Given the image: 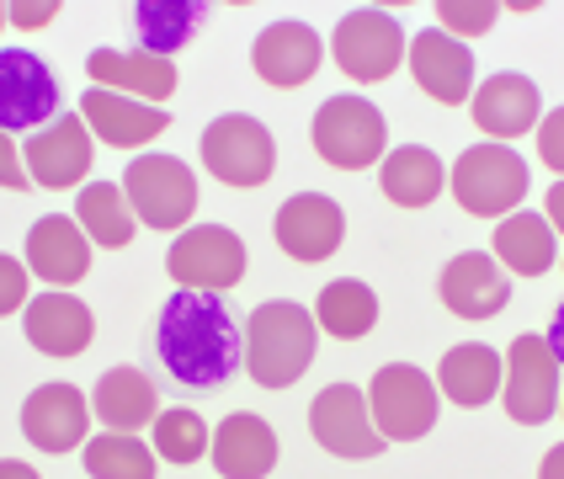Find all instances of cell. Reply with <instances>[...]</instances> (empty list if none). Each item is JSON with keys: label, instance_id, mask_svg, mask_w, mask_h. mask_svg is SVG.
Returning a JSON list of instances; mask_svg holds the SVG:
<instances>
[{"label": "cell", "instance_id": "cell-1", "mask_svg": "<svg viewBox=\"0 0 564 479\" xmlns=\"http://www.w3.org/2000/svg\"><path fill=\"white\" fill-rule=\"evenodd\" d=\"M160 341V362L165 373L187 389H219L240 373L246 362V336H240V319L224 309L219 293H192L176 287L160 309L155 325Z\"/></svg>", "mask_w": 564, "mask_h": 479}, {"label": "cell", "instance_id": "cell-2", "mask_svg": "<svg viewBox=\"0 0 564 479\" xmlns=\"http://www.w3.org/2000/svg\"><path fill=\"white\" fill-rule=\"evenodd\" d=\"M314 341H319V325L310 309H299L293 298H272L246 319V373L261 389H288L310 373Z\"/></svg>", "mask_w": 564, "mask_h": 479}, {"label": "cell", "instance_id": "cell-3", "mask_svg": "<svg viewBox=\"0 0 564 479\" xmlns=\"http://www.w3.org/2000/svg\"><path fill=\"white\" fill-rule=\"evenodd\" d=\"M368 411L383 443H421L442 411V389L432 373H421L415 362H389L373 373L368 389Z\"/></svg>", "mask_w": 564, "mask_h": 479}, {"label": "cell", "instance_id": "cell-4", "mask_svg": "<svg viewBox=\"0 0 564 479\" xmlns=\"http://www.w3.org/2000/svg\"><path fill=\"white\" fill-rule=\"evenodd\" d=\"M314 150L336 171H368L389 155V123L368 96H330L314 112Z\"/></svg>", "mask_w": 564, "mask_h": 479}, {"label": "cell", "instance_id": "cell-5", "mask_svg": "<svg viewBox=\"0 0 564 479\" xmlns=\"http://www.w3.org/2000/svg\"><path fill=\"white\" fill-rule=\"evenodd\" d=\"M453 197L474 219H501L528 197V160L511 144H469L453 160Z\"/></svg>", "mask_w": 564, "mask_h": 479}, {"label": "cell", "instance_id": "cell-6", "mask_svg": "<svg viewBox=\"0 0 564 479\" xmlns=\"http://www.w3.org/2000/svg\"><path fill=\"white\" fill-rule=\"evenodd\" d=\"M123 197L133 219L150 229H187L197 214V176L176 155H139L123 171Z\"/></svg>", "mask_w": 564, "mask_h": 479}, {"label": "cell", "instance_id": "cell-7", "mask_svg": "<svg viewBox=\"0 0 564 479\" xmlns=\"http://www.w3.org/2000/svg\"><path fill=\"white\" fill-rule=\"evenodd\" d=\"M203 165L224 187H261V182H272L278 144H272L267 123H256L251 112H224L203 128Z\"/></svg>", "mask_w": 564, "mask_h": 479}, {"label": "cell", "instance_id": "cell-8", "mask_svg": "<svg viewBox=\"0 0 564 479\" xmlns=\"http://www.w3.org/2000/svg\"><path fill=\"white\" fill-rule=\"evenodd\" d=\"M165 272L192 293H224L246 277V246L224 224H187L165 251Z\"/></svg>", "mask_w": 564, "mask_h": 479}, {"label": "cell", "instance_id": "cell-9", "mask_svg": "<svg viewBox=\"0 0 564 479\" xmlns=\"http://www.w3.org/2000/svg\"><path fill=\"white\" fill-rule=\"evenodd\" d=\"M330 54L351 80L373 86V80H389L400 59H405V28L389 17V11H346L336 32H330Z\"/></svg>", "mask_w": 564, "mask_h": 479}, {"label": "cell", "instance_id": "cell-10", "mask_svg": "<svg viewBox=\"0 0 564 479\" xmlns=\"http://www.w3.org/2000/svg\"><path fill=\"white\" fill-rule=\"evenodd\" d=\"M560 362L543 336H517L506 351V379H501V405L517 426H543L560 411Z\"/></svg>", "mask_w": 564, "mask_h": 479}, {"label": "cell", "instance_id": "cell-11", "mask_svg": "<svg viewBox=\"0 0 564 479\" xmlns=\"http://www.w3.org/2000/svg\"><path fill=\"white\" fill-rule=\"evenodd\" d=\"M310 437L325 453H336V458H351V464H362V458H378L383 453V437H378L373 426V411H368V394L357 389V383H330V389H319L310 405Z\"/></svg>", "mask_w": 564, "mask_h": 479}, {"label": "cell", "instance_id": "cell-12", "mask_svg": "<svg viewBox=\"0 0 564 479\" xmlns=\"http://www.w3.org/2000/svg\"><path fill=\"white\" fill-rule=\"evenodd\" d=\"M59 118V80L28 48H0V128L37 133Z\"/></svg>", "mask_w": 564, "mask_h": 479}, {"label": "cell", "instance_id": "cell-13", "mask_svg": "<svg viewBox=\"0 0 564 479\" xmlns=\"http://www.w3.org/2000/svg\"><path fill=\"white\" fill-rule=\"evenodd\" d=\"M91 155H96V139L80 112H59L48 128H37L22 150V165H28L32 187H48V192H64L75 182H86L91 171Z\"/></svg>", "mask_w": 564, "mask_h": 479}, {"label": "cell", "instance_id": "cell-14", "mask_svg": "<svg viewBox=\"0 0 564 479\" xmlns=\"http://www.w3.org/2000/svg\"><path fill=\"white\" fill-rule=\"evenodd\" d=\"M272 235H278V246L293 261H325V255L341 251V235H346V214L336 197H325V192H299V197H288L278 208V219H272Z\"/></svg>", "mask_w": 564, "mask_h": 479}, {"label": "cell", "instance_id": "cell-15", "mask_svg": "<svg viewBox=\"0 0 564 479\" xmlns=\"http://www.w3.org/2000/svg\"><path fill=\"white\" fill-rule=\"evenodd\" d=\"M437 293L458 319H490V315H501L506 309L511 277H506V266L490 251H464V255H453V261L442 266Z\"/></svg>", "mask_w": 564, "mask_h": 479}, {"label": "cell", "instance_id": "cell-16", "mask_svg": "<svg viewBox=\"0 0 564 479\" xmlns=\"http://www.w3.org/2000/svg\"><path fill=\"white\" fill-rule=\"evenodd\" d=\"M22 432L43 453H69L91 432V405H86V394L75 383H43L22 405Z\"/></svg>", "mask_w": 564, "mask_h": 479}, {"label": "cell", "instance_id": "cell-17", "mask_svg": "<svg viewBox=\"0 0 564 479\" xmlns=\"http://www.w3.org/2000/svg\"><path fill=\"white\" fill-rule=\"evenodd\" d=\"M80 118L91 128V139L101 144H112V150H139V144H150L160 139L165 128H171V112L165 107H150V101H133V96H118V91H91L80 96Z\"/></svg>", "mask_w": 564, "mask_h": 479}, {"label": "cell", "instance_id": "cell-18", "mask_svg": "<svg viewBox=\"0 0 564 479\" xmlns=\"http://www.w3.org/2000/svg\"><path fill=\"white\" fill-rule=\"evenodd\" d=\"M28 272L48 287H75L91 272V240L69 214H48L28 229Z\"/></svg>", "mask_w": 564, "mask_h": 479}, {"label": "cell", "instance_id": "cell-19", "mask_svg": "<svg viewBox=\"0 0 564 479\" xmlns=\"http://www.w3.org/2000/svg\"><path fill=\"white\" fill-rule=\"evenodd\" d=\"M319 32L310 22H272V28H261V37L251 43V64L256 75L267 80V86H278V91H293V86H304L314 80V69H319Z\"/></svg>", "mask_w": 564, "mask_h": 479}, {"label": "cell", "instance_id": "cell-20", "mask_svg": "<svg viewBox=\"0 0 564 479\" xmlns=\"http://www.w3.org/2000/svg\"><path fill=\"white\" fill-rule=\"evenodd\" d=\"M410 69H415L421 91L432 96V101L458 107V101L474 96V54L458 37H447L442 28H426L410 37Z\"/></svg>", "mask_w": 564, "mask_h": 479}, {"label": "cell", "instance_id": "cell-21", "mask_svg": "<svg viewBox=\"0 0 564 479\" xmlns=\"http://www.w3.org/2000/svg\"><path fill=\"white\" fill-rule=\"evenodd\" d=\"M469 101H474V123H479V133H490V144H496V139H522V133H533L538 112H543L538 80L517 75V69L490 75Z\"/></svg>", "mask_w": 564, "mask_h": 479}, {"label": "cell", "instance_id": "cell-22", "mask_svg": "<svg viewBox=\"0 0 564 479\" xmlns=\"http://www.w3.org/2000/svg\"><path fill=\"white\" fill-rule=\"evenodd\" d=\"M22 325H28V341L43 357H80L96 336L91 309L75 293H64V287H48V293L28 298V319Z\"/></svg>", "mask_w": 564, "mask_h": 479}, {"label": "cell", "instance_id": "cell-23", "mask_svg": "<svg viewBox=\"0 0 564 479\" xmlns=\"http://www.w3.org/2000/svg\"><path fill=\"white\" fill-rule=\"evenodd\" d=\"M86 75L91 86L101 91H118V96H133V101H150L160 107L165 96L176 91V64L160 59V54H123V48H96L86 54Z\"/></svg>", "mask_w": 564, "mask_h": 479}, {"label": "cell", "instance_id": "cell-24", "mask_svg": "<svg viewBox=\"0 0 564 479\" xmlns=\"http://www.w3.org/2000/svg\"><path fill=\"white\" fill-rule=\"evenodd\" d=\"M208 453H214L219 479H267L278 469V437H272V426L251 411L224 415Z\"/></svg>", "mask_w": 564, "mask_h": 479}, {"label": "cell", "instance_id": "cell-25", "mask_svg": "<svg viewBox=\"0 0 564 479\" xmlns=\"http://www.w3.org/2000/svg\"><path fill=\"white\" fill-rule=\"evenodd\" d=\"M91 411H96V421H101L107 432H123V437H133V432L155 426L160 394H155V383L144 379L139 368H107V373L96 379Z\"/></svg>", "mask_w": 564, "mask_h": 479}, {"label": "cell", "instance_id": "cell-26", "mask_svg": "<svg viewBox=\"0 0 564 479\" xmlns=\"http://www.w3.org/2000/svg\"><path fill=\"white\" fill-rule=\"evenodd\" d=\"M501 379H506V357L496 347H485V341L453 347L437 368V389L453 400V405H464V411L490 405V400L501 394Z\"/></svg>", "mask_w": 564, "mask_h": 479}, {"label": "cell", "instance_id": "cell-27", "mask_svg": "<svg viewBox=\"0 0 564 479\" xmlns=\"http://www.w3.org/2000/svg\"><path fill=\"white\" fill-rule=\"evenodd\" d=\"M208 0H139L133 6V32H139V48L171 59L176 48H187L192 37L208 22Z\"/></svg>", "mask_w": 564, "mask_h": 479}, {"label": "cell", "instance_id": "cell-28", "mask_svg": "<svg viewBox=\"0 0 564 479\" xmlns=\"http://www.w3.org/2000/svg\"><path fill=\"white\" fill-rule=\"evenodd\" d=\"M378 182H383V197H389V203H400V208H426V203L442 197L447 171H442L437 150H426V144H400V150L383 155Z\"/></svg>", "mask_w": 564, "mask_h": 479}, {"label": "cell", "instance_id": "cell-29", "mask_svg": "<svg viewBox=\"0 0 564 479\" xmlns=\"http://www.w3.org/2000/svg\"><path fill=\"white\" fill-rule=\"evenodd\" d=\"M314 325L336 341H362L378 325V293L368 283H357V277H336L314 298Z\"/></svg>", "mask_w": 564, "mask_h": 479}, {"label": "cell", "instance_id": "cell-30", "mask_svg": "<svg viewBox=\"0 0 564 479\" xmlns=\"http://www.w3.org/2000/svg\"><path fill=\"white\" fill-rule=\"evenodd\" d=\"M496 261L506 272H522V277H543L554 266V224L543 214H506L496 224Z\"/></svg>", "mask_w": 564, "mask_h": 479}, {"label": "cell", "instance_id": "cell-31", "mask_svg": "<svg viewBox=\"0 0 564 479\" xmlns=\"http://www.w3.org/2000/svg\"><path fill=\"white\" fill-rule=\"evenodd\" d=\"M75 224L86 229L91 246H107V251H123L128 240L139 235V219H133V208H128V197L118 182L80 187V197H75Z\"/></svg>", "mask_w": 564, "mask_h": 479}, {"label": "cell", "instance_id": "cell-32", "mask_svg": "<svg viewBox=\"0 0 564 479\" xmlns=\"http://www.w3.org/2000/svg\"><path fill=\"white\" fill-rule=\"evenodd\" d=\"M86 475L91 479H155V447L123 437V432H107L86 443Z\"/></svg>", "mask_w": 564, "mask_h": 479}, {"label": "cell", "instance_id": "cell-33", "mask_svg": "<svg viewBox=\"0 0 564 479\" xmlns=\"http://www.w3.org/2000/svg\"><path fill=\"white\" fill-rule=\"evenodd\" d=\"M208 443H214V432L187 405L155 415V458H165V464H197L208 453Z\"/></svg>", "mask_w": 564, "mask_h": 479}, {"label": "cell", "instance_id": "cell-34", "mask_svg": "<svg viewBox=\"0 0 564 479\" xmlns=\"http://www.w3.org/2000/svg\"><path fill=\"white\" fill-rule=\"evenodd\" d=\"M496 17H501V6L496 0H442L437 6V28L447 37H479V32L496 28Z\"/></svg>", "mask_w": 564, "mask_h": 479}, {"label": "cell", "instance_id": "cell-35", "mask_svg": "<svg viewBox=\"0 0 564 479\" xmlns=\"http://www.w3.org/2000/svg\"><path fill=\"white\" fill-rule=\"evenodd\" d=\"M28 304V266L0 251V315H17Z\"/></svg>", "mask_w": 564, "mask_h": 479}, {"label": "cell", "instance_id": "cell-36", "mask_svg": "<svg viewBox=\"0 0 564 479\" xmlns=\"http://www.w3.org/2000/svg\"><path fill=\"white\" fill-rule=\"evenodd\" d=\"M538 155L549 171H560L564 176V107H554L543 123H538Z\"/></svg>", "mask_w": 564, "mask_h": 479}, {"label": "cell", "instance_id": "cell-37", "mask_svg": "<svg viewBox=\"0 0 564 479\" xmlns=\"http://www.w3.org/2000/svg\"><path fill=\"white\" fill-rule=\"evenodd\" d=\"M0 187H11V192H28L32 187V176H28V165H22V150H17V139L0 128Z\"/></svg>", "mask_w": 564, "mask_h": 479}, {"label": "cell", "instance_id": "cell-38", "mask_svg": "<svg viewBox=\"0 0 564 479\" xmlns=\"http://www.w3.org/2000/svg\"><path fill=\"white\" fill-rule=\"evenodd\" d=\"M59 11H64L59 0H17V6H6V22H17V28H48Z\"/></svg>", "mask_w": 564, "mask_h": 479}, {"label": "cell", "instance_id": "cell-39", "mask_svg": "<svg viewBox=\"0 0 564 479\" xmlns=\"http://www.w3.org/2000/svg\"><path fill=\"white\" fill-rule=\"evenodd\" d=\"M543 219L554 224V235H564V182L549 187V197H543Z\"/></svg>", "mask_w": 564, "mask_h": 479}, {"label": "cell", "instance_id": "cell-40", "mask_svg": "<svg viewBox=\"0 0 564 479\" xmlns=\"http://www.w3.org/2000/svg\"><path fill=\"white\" fill-rule=\"evenodd\" d=\"M543 341H549V351H554V362L564 368V304L554 309V325H549V336H543Z\"/></svg>", "mask_w": 564, "mask_h": 479}, {"label": "cell", "instance_id": "cell-41", "mask_svg": "<svg viewBox=\"0 0 564 479\" xmlns=\"http://www.w3.org/2000/svg\"><path fill=\"white\" fill-rule=\"evenodd\" d=\"M0 479H43L32 464H22V458H0Z\"/></svg>", "mask_w": 564, "mask_h": 479}, {"label": "cell", "instance_id": "cell-42", "mask_svg": "<svg viewBox=\"0 0 564 479\" xmlns=\"http://www.w3.org/2000/svg\"><path fill=\"white\" fill-rule=\"evenodd\" d=\"M538 479H564V443H560V447H549V458H543Z\"/></svg>", "mask_w": 564, "mask_h": 479}, {"label": "cell", "instance_id": "cell-43", "mask_svg": "<svg viewBox=\"0 0 564 479\" xmlns=\"http://www.w3.org/2000/svg\"><path fill=\"white\" fill-rule=\"evenodd\" d=\"M0 28H6V6H0Z\"/></svg>", "mask_w": 564, "mask_h": 479}, {"label": "cell", "instance_id": "cell-44", "mask_svg": "<svg viewBox=\"0 0 564 479\" xmlns=\"http://www.w3.org/2000/svg\"><path fill=\"white\" fill-rule=\"evenodd\" d=\"M560 405H564V394H560Z\"/></svg>", "mask_w": 564, "mask_h": 479}]
</instances>
